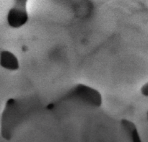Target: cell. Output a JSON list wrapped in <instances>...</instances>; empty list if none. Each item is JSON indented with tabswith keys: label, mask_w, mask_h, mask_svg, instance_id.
I'll list each match as a JSON object with an SVG mask.
<instances>
[{
	"label": "cell",
	"mask_w": 148,
	"mask_h": 142,
	"mask_svg": "<svg viewBox=\"0 0 148 142\" xmlns=\"http://www.w3.org/2000/svg\"><path fill=\"white\" fill-rule=\"evenodd\" d=\"M19 111L17 101L14 99L8 100L1 117V135L5 139L10 140L12 138L13 130L20 119Z\"/></svg>",
	"instance_id": "cell-1"
},
{
	"label": "cell",
	"mask_w": 148,
	"mask_h": 142,
	"mask_svg": "<svg viewBox=\"0 0 148 142\" xmlns=\"http://www.w3.org/2000/svg\"><path fill=\"white\" fill-rule=\"evenodd\" d=\"M69 97L82 100L94 107H100L102 104V97L99 92L84 85H77L69 92Z\"/></svg>",
	"instance_id": "cell-2"
},
{
	"label": "cell",
	"mask_w": 148,
	"mask_h": 142,
	"mask_svg": "<svg viewBox=\"0 0 148 142\" xmlns=\"http://www.w3.org/2000/svg\"><path fill=\"white\" fill-rule=\"evenodd\" d=\"M28 20L26 7L14 6L9 11L7 22L10 27L18 28L26 24Z\"/></svg>",
	"instance_id": "cell-3"
},
{
	"label": "cell",
	"mask_w": 148,
	"mask_h": 142,
	"mask_svg": "<svg viewBox=\"0 0 148 142\" xmlns=\"http://www.w3.org/2000/svg\"><path fill=\"white\" fill-rule=\"evenodd\" d=\"M0 65L8 70H17L19 69V62L17 57L12 53L4 51L0 56Z\"/></svg>",
	"instance_id": "cell-4"
},
{
	"label": "cell",
	"mask_w": 148,
	"mask_h": 142,
	"mask_svg": "<svg viewBox=\"0 0 148 142\" xmlns=\"http://www.w3.org/2000/svg\"><path fill=\"white\" fill-rule=\"evenodd\" d=\"M121 124H122L124 129H125L126 131H127V133L130 134L132 139L133 141L135 142L140 141V139L138 135L137 130L133 123L127 121V120H122V121H121Z\"/></svg>",
	"instance_id": "cell-5"
},
{
	"label": "cell",
	"mask_w": 148,
	"mask_h": 142,
	"mask_svg": "<svg viewBox=\"0 0 148 142\" xmlns=\"http://www.w3.org/2000/svg\"><path fill=\"white\" fill-rule=\"evenodd\" d=\"M142 93L145 95V96H148V84H145L144 86L142 87Z\"/></svg>",
	"instance_id": "cell-6"
},
{
	"label": "cell",
	"mask_w": 148,
	"mask_h": 142,
	"mask_svg": "<svg viewBox=\"0 0 148 142\" xmlns=\"http://www.w3.org/2000/svg\"><path fill=\"white\" fill-rule=\"evenodd\" d=\"M27 0H15V4H21V5H26Z\"/></svg>",
	"instance_id": "cell-7"
},
{
	"label": "cell",
	"mask_w": 148,
	"mask_h": 142,
	"mask_svg": "<svg viewBox=\"0 0 148 142\" xmlns=\"http://www.w3.org/2000/svg\"><path fill=\"white\" fill-rule=\"evenodd\" d=\"M53 106H54V105H53V104H49V105L47 106V108L49 110H51L52 108H53Z\"/></svg>",
	"instance_id": "cell-8"
},
{
	"label": "cell",
	"mask_w": 148,
	"mask_h": 142,
	"mask_svg": "<svg viewBox=\"0 0 148 142\" xmlns=\"http://www.w3.org/2000/svg\"><path fill=\"white\" fill-rule=\"evenodd\" d=\"M23 50L24 51H26V48H25V46H23Z\"/></svg>",
	"instance_id": "cell-9"
}]
</instances>
